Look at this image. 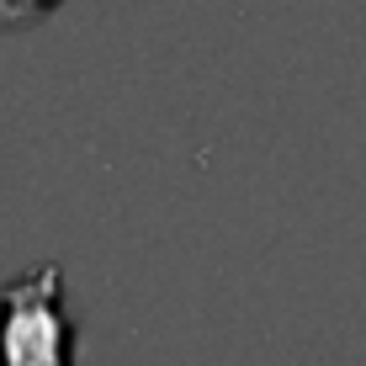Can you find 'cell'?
I'll use <instances>...</instances> for the list:
<instances>
[{"label": "cell", "instance_id": "6da1fadb", "mask_svg": "<svg viewBox=\"0 0 366 366\" xmlns=\"http://www.w3.org/2000/svg\"><path fill=\"white\" fill-rule=\"evenodd\" d=\"M59 260H37L0 287V366H74V330L59 313Z\"/></svg>", "mask_w": 366, "mask_h": 366}, {"label": "cell", "instance_id": "7a4b0ae2", "mask_svg": "<svg viewBox=\"0 0 366 366\" xmlns=\"http://www.w3.org/2000/svg\"><path fill=\"white\" fill-rule=\"evenodd\" d=\"M59 0H0V27H32V21H43L48 11H54Z\"/></svg>", "mask_w": 366, "mask_h": 366}]
</instances>
